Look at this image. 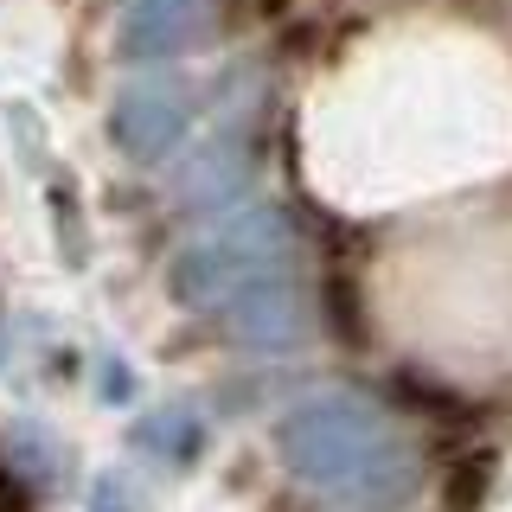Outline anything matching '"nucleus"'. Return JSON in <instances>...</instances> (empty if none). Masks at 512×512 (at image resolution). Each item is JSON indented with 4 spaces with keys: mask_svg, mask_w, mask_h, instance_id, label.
I'll return each instance as SVG.
<instances>
[{
    "mask_svg": "<svg viewBox=\"0 0 512 512\" xmlns=\"http://www.w3.org/2000/svg\"><path fill=\"white\" fill-rule=\"evenodd\" d=\"M256 7H263V13H282V7H288V0H256Z\"/></svg>",
    "mask_w": 512,
    "mask_h": 512,
    "instance_id": "nucleus-1",
    "label": "nucleus"
}]
</instances>
